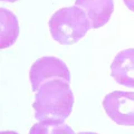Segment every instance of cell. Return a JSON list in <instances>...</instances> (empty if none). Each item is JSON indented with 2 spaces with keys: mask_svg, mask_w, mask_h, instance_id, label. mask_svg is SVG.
Wrapping results in <instances>:
<instances>
[{
  "mask_svg": "<svg viewBox=\"0 0 134 134\" xmlns=\"http://www.w3.org/2000/svg\"><path fill=\"white\" fill-rule=\"evenodd\" d=\"M78 134H97V133H93V132H81Z\"/></svg>",
  "mask_w": 134,
  "mask_h": 134,
  "instance_id": "11",
  "label": "cell"
},
{
  "mask_svg": "<svg viewBox=\"0 0 134 134\" xmlns=\"http://www.w3.org/2000/svg\"><path fill=\"white\" fill-rule=\"evenodd\" d=\"M74 96L69 83L63 79H54L41 85L36 92L34 110L39 121L64 122L72 113Z\"/></svg>",
  "mask_w": 134,
  "mask_h": 134,
  "instance_id": "1",
  "label": "cell"
},
{
  "mask_svg": "<svg viewBox=\"0 0 134 134\" xmlns=\"http://www.w3.org/2000/svg\"><path fill=\"white\" fill-rule=\"evenodd\" d=\"M111 76L129 88H134V48L124 49L115 56L111 65Z\"/></svg>",
  "mask_w": 134,
  "mask_h": 134,
  "instance_id": "5",
  "label": "cell"
},
{
  "mask_svg": "<svg viewBox=\"0 0 134 134\" xmlns=\"http://www.w3.org/2000/svg\"><path fill=\"white\" fill-rule=\"evenodd\" d=\"M75 6L86 12L92 28L104 26L110 20L114 10L113 0H76Z\"/></svg>",
  "mask_w": 134,
  "mask_h": 134,
  "instance_id": "6",
  "label": "cell"
},
{
  "mask_svg": "<svg viewBox=\"0 0 134 134\" xmlns=\"http://www.w3.org/2000/svg\"><path fill=\"white\" fill-rule=\"evenodd\" d=\"M29 78L32 91L37 92L43 84L54 79H63L69 83L70 74L68 67L59 58L41 57L31 66Z\"/></svg>",
  "mask_w": 134,
  "mask_h": 134,
  "instance_id": "3",
  "label": "cell"
},
{
  "mask_svg": "<svg viewBox=\"0 0 134 134\" xmlns=\"http://www.w3.org/2000/svg\"><path fill=\"white\" fill-rule=\"evenodd\" d=\"M19 24L10 10L0 8V48H8L18 38Z\"/></svg>",
  "mask_w": 134,
  "mask_h": 134,
  "instance_id": "7",
  "label": "cell"
},
{
  "mask_svg": "<svg viewBox=\"0 0 134 134\" xmlns=\"http://www.w3.org/2000/svg\"><path fill=\"white\" fill-rule=\"evenodd\" d=\"M53 39L62 45H73L81 40L92 28L86 12L77 6L62 8L48 23Z\"/></svg>",
  "mask_w": 134,
  "mask_h": 134,
  "instance_id": "2",
  "label": "cell"
},
{
  "mask_svg": "<svg viewBox=\"0 0 134 134\" xmlns=\"http://www.w3.org/2000/svg\"><path fill=\"white\" fill-rule=\"evenodd\" d=\"M29 134H76L73 129L64 122L39 121L30 129Z\"/></svg>",
  "mask_w": 134,
  "mask_h": 134,
  "instance_id": "8",
  "label": "cell"
},
{
  "mask_svg": "<svg viewBox=\"0 0 134 134\" xmlns=\"http://www.w3.org/2000/svg\"><path fill=\"white\" fill-rule=\"evenodd\" d=\"M103 107L116 124L134 126V92H112L104 97Z\"/></svg>",
  "mask_w": 134,
  "mask_h": 134,
  "instance_id": "4",
  "label": "cell"
},
{
  "mask_svg": "<svg viewBox=\"0 0 134 134\" xmlns=\"http://www.w3.org/2000/svg\"><path fill=\"white\" fill-rule=\"evenodd\" d=\"M123 1L129 9L134 12V0H123Z\"/></svg>",
  "mask_w": 134,
  "mask_h": 134,
  "instance_id": "9",
  "label": "cell"
},
{
  "mask_svg": "<svg viewBox=\"0 0 134 134\" xmlns=\"http://www.w3.org/2000/svg\"><path fill=\"white\" fill-rule=\"evenodd\" d=\"M0 134H18V133H16L14 131H2Z\"/></svg>",
  "mask_w": 134,
  "mask_h": 134,
  "instance_id": "10",
  "label": "cell"
},
{
  "mask_svg": "<svg viewBox=\"0 0 134 134\" xmlns=\"http://www.w3.org/2000/svg\"><path fill=\"white\" fill-rule=\"evenodd\" d=\"M1 1H6V2H15L17 0H1Z\"/></svg>",
  "mask_w": 134,
  "mask_h": 134,
  "instance_id": "12",
  "label": "cell"
}]
</instances>
